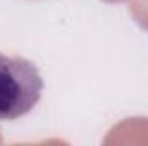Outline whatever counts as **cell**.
<instances>
[{"mask_svg":"<svg viewBox=\"0 0 148 146\" xmlns=\"http://www.w3.org/2000/svg\"><path fill=\"white\" fill-rule=\"evenodd\" d=\"M41 91L43 79L33 62L0 53V120H16L29 113Z\"/></svg>","mask_w":148,"mask_h":146,"instance_id":"cell-1","label":"cell"}]
</instances>
